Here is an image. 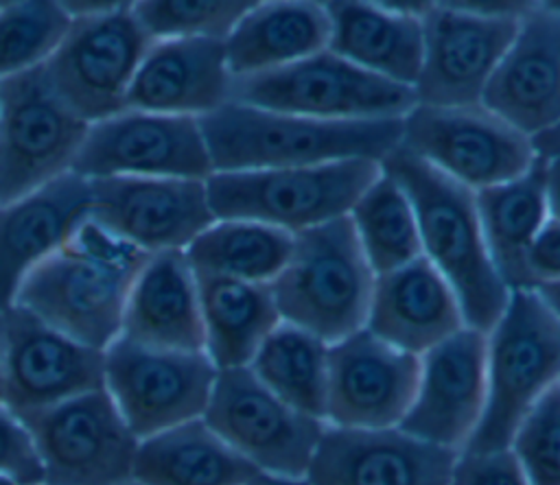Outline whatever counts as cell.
Wrapping results in <instances>:
<instances>
[{"mask_svg":"<svg viewBox=\"0 0 560 485\" xmlns=\"http://www.w3.org/2000/svg\"><path fill=\"white\" fill-rule=\"evenodd\" d=\"M147 260L149 253L88 218L22 280L13 306L105 352L122 332L127 295Z\"/></svg>","mask_w":560,"mask_h":485,"instance_id":"1","label":"cell"},{"mask_svg":"<svg viewBox=\"0 0 560 485\" xmlns=\"http://www.w3.org/2000/svg\"><path fill=\"white\" fill-rule=\"evenodd\" d=\"M214 173L298 168L346 159L383 162L402 140V118L319 120L228 100L197 118Z\"/></svg>","mask_w":560,"mask_h":485,"instance_id":"2","label":"cell"},{"mask_svg":"<svg viewBox=\"0 0 560 485\" xmlns=\"http://www.w3.org/2000/svg\"><path fill=\"white\" fill-rule=\"evenodd\" d=\"M381 168L407 192L418 221L422 256L455 291L464 323L488 334L508 306L510 288L486 249L475 190L453 181L402 146L392 151Z\"/></svg>","mask_w":560,"mask_h":485,"instance_id":"3","label":"cell"},{"mask_svg":"<svg viewBox=\"0 0 560 485\" xmlns=\"http://www.w3.org/2000/svg\"><path fill=\"white\" fill-rule=\"evenodd\" d=\"M560 382V321L532 288L510 291L486 334V409L464 450L510 446L529 409Z\"/></svg>","mask_w":560,"mask_h":485,"instance_id":"4","label":"cell"},{"mask_svg":"<svg viewBox=\"0 0 560 485\" xmlns=\"http://www.w3.org/2000/svg\"><path fill=\"white\" fill-rule=\"evenodd\" d=\"M374 280L350 218L341 216L293 236L271 291L282 321L335 343L365 328Z\"/></svg>","mask_w":560,"mask_h":485,"instance_id":"5","label":"cell"},{"mask_svg":"<svg viewBox=\"0 0 560 485\" xmlns=\"http://www.w3.org/2000/svg\"><path fill=\"white\" fill-rule=\"evenodd\" d=\"M378 175V162L346 159L298 168L212 173L203 184L214 221H256L295 236L348 216Z\"/></svg>","mask_w":560,"mask_h":485,"instance_id":"6","label":"cell"},{"mask_svg":"<svg viewBox=\"0 0 560 485\" xmlns=\"http://www.w3.org/2000/svg\"><path fill=\"white\" fill-rule=\"evenodd\" d=\"M230 100L319 120L402 118L416 107L411 87L361 70L330 48L278 70L232 76Z\"/></svg>","mask_w":560,"mask_h":485,"instance_id":"7","label":"cell"},{"mask_svg":"<svg viewBox=\"0 0 560 485\" xmlns=\"http://www.w3.org/2000/svg\"><path fill=\"white\" fill-rule=\"evenodd\" d=\"M88 127L44 66L0 79V205L72 173Z\"/></svg>","mask_w":560,"mask_h":485,"instance_id":"8","label":"cell"},{"mask_svg":"<svg viewBox=\"0 0 560 485\" xmlns=\"http://www.w3.org/2000/svg\"><path fill=\"white\" fill-rule=\"evenodd\" d=\"M42 463L44 485H127L138 437L103 389L18 415Z\"/></svg>","mask_w":560,"mask_h":485,"instance_id":"9","label":"cell"},{"mask_svg":"<svg viewBox=\"0 0 560 485\" xmlns=\"http://www.w3.org/2000/svg\"><path fill=\"white\" fill-rule=\"evenodd\" d=\"M262 474L306 478L326 422L271 393L249 367L219 369L201 417Z\"/></svg>","mask_w":560,"mask_h":485,"instance_id":"10","label":"cell"},{"mask_svg":"<svg viewBox=\"0 0 560 485\" xmlns=\"http://www.w3.org/2000/svg\"><path fill=\"white\" fill-rule=\"evenodd\" d=\"M151 44L131 2H118L107 13L74 17L44 70L59 98L92 125L127 109L129 85Z\"/></svg>","mask_w":560,"mask_h":485,"instance_id":"11","label":"cell"},{"mask_svg":"<svg viewBox=\"0 0 560 485\" xmlns=\"http://www.w3.org/2000/svg\"><path fill=\"white\" fill-rule=\"evenodd\" d=\"M400 146L479 192L518 177L536 157L532 138L479 105H416L402 116Z\"/></svg>","mask_w":560,"mask_h":485,"instance_id":"12","label":"cell"},{"mask_svg":"<svg viewBox=\"0 0 560 485\" xmlns=\"http://www.w3.org/2000/svg\"><path fill=\"white\" fill-rule=\"evenodd\" d=\"M105 391L140 439L203 417L217 367L206 352H177L118 336L105 352Z\"/></svg>","mask_w":560,"mask_h":485,"instance_id":"13","label":"cell"},{"mask_svg":"<svg viewBox=\"0 0 560 485\" xmlns=\"http://www.w3.org/2000/svg\"><path fill=\"white\" fill-rule=\"evenodd\" d=\"M72 173L206 181L214 170L197 118L125 109L88 127Z\"/></svg>","mask_w":560,"mask_h":485,"instance_id":"14","label":"cell"},{"mask_svg":"<svg viewBox=\"0 0 560 485\" xmlns=\"http://www.w3.org/2000/svg\"><path fill=\"white\" fill-rule=\"evenodd\" d=\"M518 22L479 15L464 2H431L422 15L416 105H479L494 68L518 31Z\"/></svg>","mask_w":560,"mask_h":485,"instance_id":"15","label":"cell"},{"mask_svg":"<svg viewBox=\"0 0 560 485\" xmlns=\"http://www.w3.org/2000/svg\"><path fill=\"white\" fill-rule=\"evenodd\" d=\"M92 188L90 218L153 256L186 251L214 223L206 184L173 177H103Z\"/></svg>","mask_w":560,"mask_h":485,"instance_id":"16","label":"cell"},{"mask_svg":"<svg viewBox=\"0 0 560 485\" xmlns=\"http://www.w3.org/2000/svg\"><path fill=\"white\" fill-rule=\"evenodd\" d=\"M420 356L361 328L328 347L326 424L341 428H394L407 415Z\"/></svg>","mask_w":560,"mask_h":485,"instance_id":"17","label":"cell"},{"mask_svg":"<svg viewBox=\"0 0 560 485\" xmlns=\"http://www.w3.org/2000/svg\"><path fill=\"white\" fill-rule=\"evenodd\" d=\"M486 409V334L464 326L420 354L418 385L400 426L405 433L462 452Z\"/></svg>","mask_w":560,"mask_h":485,"instance_id":"18","label":"cell"},{"mask_svg":"<svg viewBox=\"0 0 560 485\" xmlns=\"http://www.w3.org/2000/svg\"><path fill=\"white\" fill-rule=\"evenodd\" d=\"M105 387V354L28 310L4 312V406L15 415Z\"/></svg>","mask_w":560,"mask_h":485,"instance_id":"19","label":"cell"},{"mask_svg":"<svg viewBox=\"0 0 560 485\" xmlns=\"http://www.w3.org/2000/svg\"><path fill=\"white\" fill-rule=\"evenodd\" d=\"M459 452L402 428L328 426L306 472L308 485H448Z\"/></svg>","mask_w":560,"mask_h":485,"instance_id":"20","label":"cell"},{"mask_svg":"<svg viewBox=\"0 0 560 485\" xmlns=\"http://www.w3.org/2000/svg\"><path fill=\"white\" fill-rule=\"evenodd\" d=\"M481 105L529 138L560 125V15L547 2L521 17Z\"/></svg>","mask_w":560,"mask_h":485,"instance_id":"21","label":"cell"},{"mask_svg":"<svg viewBox=\"0 0 560 485\" xmlns=\"http://www.w3.org/2000/svg\"><path fill=\"white\" fill-rule=\"evenodd\" d=\"M90 181L68 173L0 205V312L13 306L22 280L90 218Z\"/></svg>","mask_w":560,"mask_h":485,"instance_id":"22","label":"cell"},{"mask_svg":"<svg viewBox=\"0 0 560 485\" xmlns=\"http://www.w3.org/2000/svg\"><path fill=\"white\" fill-rule=\"evenodd\" d=\"M230 85L223 42L160 39L133 74L127 109L199 118L230 100Z\"/></svg>","mask_w":560,"mask_h":485,"instance_id":"23","label":"cell"},{"mask_svg":"<svg viewBox=\"0 0 560 485\" xmlns=\"http://www.w3.org/2000/svg\"><path fill=\"white\" fill-rule=\"evenodd\" d=\"M464 326L455 291L424 256L376 275L365 328L389 345L420 356Z\"/></svg>","mask_w":560,"mask_h":485,"instance_id":"24","label":"cell"},{"mask_svg":"<svg viewBox=\"0 0 560 485\" xmlns=\"http://www.w3.org/2000/svg\"><path fill=\"white\" fill-rule=\"evenodd\" d=\"M328 48L376 76L411 87L422 66V15L431 2H324Z\"/></svg>","mask_w":560,"mask_h":485,"instance_id":"25","label":"cell"},{"mask_svg":"<svg viewBox=\"0 0 560 485\" xmlns=\"http://www.w3.org/2000/svg\"><path fill=\"white\" fill-rule=\"evenodd\" d=\"M120 336L162 350L203 352L197 275L184 251L149 256L127 295Z\"/></svg>","mask_w":560,"mask_h":485,"instance_id":"26","label":"cell"},{"mask_svg":"<svg viewBox=\"0 0 560 485\" xmlns=\"http://www.w3.org/2000/svg\"><path fill=\"white\" fill-rule=\"evenodd\" d=\"M330 39L324 2L273 0L254 2L225 37V61L232 76H249L302 61Z\"/></svg>","mask_w":560,"mask_h":485,"instance_id":"27","label":"cell"},{"mask_svg":"<svg viewBox=\"0 0 560 485\" xmlns=\"http://www.w3.org/2000/svg\"><path fill=\"white\" fill-rule=\"evenodd\" d=\"M203 352L219 369L249 367L260 343L282 321L271 284L197 273Z\"/></svg>","mask_w":560,"mask_h":485,"instance_id":"28","label":"cell"},{"mask_svg":"<svg viewBox=\"0 0 560 485\" xmlns=\"http://www.w3.org/2000/svg\"><path fill=\"white\" fill-rule=\"evenodd\" d=\"M258 470L201 417L138 441L131 481L138 485H245Z\"/></svg>","mask_w":560,"mask_h":485,"instance_id":"29","label":"cell"},{"mask_svg":"<svg viewBox=\"0 0 560 485\" xmlns=\"http://www.w3.org/2000/svg\"><path fill=\"white\" fill-rule=\"evenodd\" d=\"M547 159L536 155L525 173L475 192L490 260L510 291L523 284V258L547 223Z\"/></svg>","mask_w":560,"mask_h":485,"instance_id":"30","label":"cell"},{"mask_svg":"<svg viewBox=\"0 0 560 485\" xmlns=\"http://www.w3.org/2000/svg\"><path fill=\"white\" fill-rule=\"evenodd\" d=\"M328 347L322 336L280 321L260 343L249 369L289 406L326 422Z\"/></svg>","mask_w":560,"mask_h":485,"instance_id":"31","label":"cell"},{"mask_svg":"<svg viewBox=\"0 0 560 485\" xmlns=\"http://www.w3.org/2000/svg\"><path fill=\"white\" fill-rule=\"evenodd\" d=\"M293 249V234L243 218L214 221L188 247L186 260L197 273H219L271 284Z\"/></svg>","mask_w":560,"mask_h":485,"instance_id":"32","label":"cell"},{"mask_svg":"<svg viewBox=\"0 0 560 485\" xmlns=\"http://www.w3.org/2000/svg\"><path fill=\"white\" fill-rule=\"evenodd\" d=\"M348 218L376 275L422 256L413 205L402 186L383 168L357 199Z\"/></svg>","mask_w":560,"mask_h":485,"instance_id":"33","label":"cell"},{"mask_svg":"<svg viewBox=\"0 0 560 485\" xmlns=\"http://www.w3.org/2000/svg\"><path fill=\"white\" fill-rule=\"evenodd\" d=\"M61 2H0V79L44 66L70 28Z\"/></svg>","mask_w":560,"mask_h":485,"instance_id":"34","label":"cell"},{"mask_svg":"<svg viewBox=\"0 0 560 485\" xmlns=\"http://www.w3.org/2000/svg\"><path fill=\"white\" fill-rule=\"evenodd\" d=\"M254 7L245 0H140L131 2L136 20L153 42L160 39H219Z\"/></svg>","mask_w":560,"mask_h":485,"instance_id":"35","label":"cell"},{"mask_svg":"<svg viewBox=\"0 0 560 485\" xmlns=\"http://www.w3.org/2000/svg\"><path fill=\"white\" fill-rule=\"evenodd\" d=\"M508 448L529 485H560V382L529 409Z\"/></svg>","mask_w":560,"mask_h":485,"instance_id":"36","label":"cell"},{"mask_svg":"<svg viewBox=\"0 0 560 485\" xmlns=\"http://www.w3.org/2000/svg\"><path fill=\"white\" fill-rule=\"evenodd\" d=\"M0 474L20 485H44V472L33 439L20 417L0 404Z\"/></svg>","mask_w":560,"mask_h":485,"instance_id":"37","label":"cell"},{"mask_svg":"<svg viewBox=\"0 0 560 485\" xmlns=\"http://www.w3.org/2000/svg\"><path fill=\"white\" fill-rule=\"evenodd\" d=\"M448 485H529L514 452L462 450L453 463Z\"/></svg>","mask_w":560,"mask_h":485,"instance_id":"38","label":"cell"},{"mask_svg":"<svg viewBox=\"0 0 560 485\" xmlns=\"http://www.w3.org/2000/svg\"><path fill=\"white\" fill-rule=\"evenodd\" d=\"M560 282V223L547 218L523 258L521 288Z\"/></svg>","mask_w":560,"mask_h":485,"instance_id":"39","label":"cell"},{"mask_svg":"<svg viewBox=\"0 0 560 485\" xmlns=\"http://www.w3.org/2000/svg\"><path fill=\"white\" fill-rule=\"evenodd\" d=\"M545 188H547V214L551 221L560 223V157L547 159Z\"/></svg>","mask_w":560,"mask_h":485,"instance_id":"40","label":"cell"},{"mask_svg":"<svg viewBox=\"0 0 560 485\" xmlns=\"http://www.w3.org/2000/svg\"><path fill=\"white\" fill-rule=\"evenodd\" d=\"M534 151L536 155L549 159V157H560V125L538 133L536 138H532Z\"/></svg>","mask_w":560,"mask_h":485,"instance_id":"41","label":"cell"},{"mask_svg":"<svg viewBox=\"0 0 560 485\" xmlns=\"http://www.w3.org/2000/svg\"><path fill=\"white\" fill-rule=\"evenodd\" d=\"M536 295L545 301V306L553 312V317L560 321V282H551V284H540L536 288Z\"/></svg>","mask_w":560,"mask_h":485,"instance_id":"42","label":"cell"},{"mask_svg":"<svg viewBox=\"0 0 560 485\" xmlns=\"http://www.w3.org/2000/svg\"><path fill=\"white\" fill-rule=\"evenodd\" d=\"M245 485H308V481L306 478H282V476H271V474L258 472Z\"/></svg>","mask_w":560,"mask_h":485,"instance_id":"43","label":"cell"},{"mask_svg":"<svg viewBox=\"0 0 560 485\" xmlns=\"http://www.w3.org/2000/svg\"><path fill=\"white\" fill-rule=\"evenodd\" d=\"M0 404H4V312H0Z\"/></svg>","mask_w":560,"mask_h":485,"instance_id":"44","label":"cell"},{"mask_svg":"<svg viewBox=\"0 0 560 485\" xmlns=\"http://www.w3.org/2000/svg\"><path fill=\"white\" fill-rule=\"evenodd\" d=\"M0 485H20L18 481H13L11 476H4V474H0Z\"/></svg>","mask_w":560,"mask_h":485,"instance_id":"45","label":"cell"},{"mask_svg":"<svg viewBox=\"0 0 560 485\" xmlns=\"http://www.w3.org/2000/svg\"><path fill=\"white\" fill-rule=\"evenodd\" d=\"M127 485H138V483H133V481H131V483H127Z\"/></svg>","mask_w":560,"mask_h":485,"instance_id":"46","label":"cell"}]
</instances>
